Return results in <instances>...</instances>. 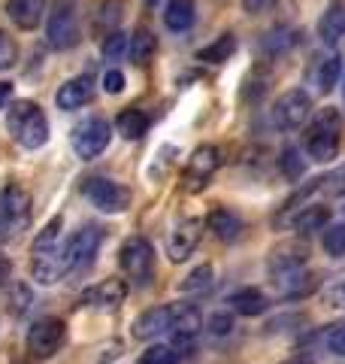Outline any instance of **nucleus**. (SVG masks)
<instances>
[{
	"instance_id": "nucleus-1",
	"label": "nucleus",
	"mask_w": 345,
	"mask_h": 364,
	"mask_svg": "<svg viewBox=\"0 0 345 364\" xmlns=\"http://www.w3.org/2000/svg\"><path fill=\"white\" fill-rule=\"evenodd\" d=\"M6 128L13 134V140L18 146H25V149H40L49 140V119H45V112L33 100H16L9 107Z\"/></svg>"
},
{
	"instance_id": "nucleus-2",
	"label": "nucleus",
	"mask_w": 345,
	"mask_h": 364,
	"mask_svg": "<svg viewBox=\"0 0 345 364\" xmlns=\"http://www.w3.org/2000/svg\"><path fill=\"white\" fill-rule=\"evenodd\" d=\"M339 136H342V119L336 109H321L309 124V131L303 134L306 152L312 161H330L339 152Z\"/></svg>"
},
{
	"instance_id": "nucleus-3",
	"label": "nucleus",
	"mask_w": 345,
	"mask_h": 364,
	"mask_svg": "<svg viewBox=\"0 0 345 364\" xmlns=\"http://www.w3.org/2000/svg\"><path fill=\"white\" fill-rule=\"evenodd\" d=\"M31 222V195L16 182H9L0 191V237L18 234Z\"/></svg>"
},
{
	"instance_id": "nucleus-4",
	"label": "nucleus",
	"mask_w": 345,
	"mask_h": 364,
	"mask_svg": "<svg viewBox=\"0 0 345 364\" xmlns=\"http://www.w3.org/2000/svg\"><path fill=\"white\" fill-rule=\"evenodd\" d=\"M45 40H49L52 49L67 52L79 46L82 40V28H79V16L73 4H58L49 13V25H45Z\"/></svg>"
},
{
	"instance_id": "nucleus-5",
	"label": "nucleus",
	"mask_w": 345,
	"mask_h": 364,
	"mask_svg": "<svg viewBox=\"0 0 345 364\" xmlns=\"http://www.w3.org/2000/svg\"><path fill=\"white\" fill-rule=\"evenodd\" d=\"M82 195L94 203L100 213H124L131 207V188L106 176H91L82 182Z\"/></svg>"
},
{
	"instance_id": "nucleus-6",
	"label": "nucleus",
	"mask_w": 345,
	"mask_h": 364,
	"mask_svg": "<svg viewBox=\"0 0 345 364\" xmlns=\"http://www.w3.org/2000/svg\"><path fill=\"white\" fill-rule=\"evenodd\" d=\"M100 228L97 225H85L82 231H76L70 240H67V246H61V264H64V273H76L91 264V258L97 255L100 249Z\"/></svg>"
},
{
	"instance_id": "nucleus-7",
	"label": "nucleus",
	"mask_w": 345,
	"mask_h": 364,
	"mask_svg": "<svg viewBox=\"0 0 345 364\" xmlns=\"http://www.w3.org/2000/svg\"><path fill=\"white\" fill-rule=\"evenodd\" d=\"M312 116V97L300 88H291L273 104V124L282 131H297L303 128L306 119Z\"/></svg>"
},
{
	"instance_id": "nucleus-8",
	"label": "nucleus",
	"mask_w": 345,
	"mask_h": 364,
	"mask_svg": "<svg viewBox=\"0 0 345 364\" xmlns=\"http://www.w3.org/2000/svg\"><path fill=\"white\" fill-rule=\"evenodd\" d=\"M109 140H112V124L106 119H88L73 128V152L82 161L97 158L109 146Z\"/></svg>"
},
{
	"instance_id": "nucleus-9",
	"label": "nucleus",
	"mask_w": 345,
	"mask_h": 364,
	"mask_svg": "<svg viewBox=\"0 0 345 364\" xmlns=\"http://www.w3.org/2000/svg\"><path fill=\"white\" fill-rule=\"evenodd\" d=\"M221 167V152L218 146H197L191 152L188 164H185V173H182V186L188 191H203L209 186V179L215 176V170Z\"/></svg>"
},
{
	"instance_id": "nucleus-10",
	"label": "nucleus",
	"mask_w": 345,
	"mask_h": 364,
	"mask_svg": "<svg viewBox=\"0 0 345 364\" xmlns=\"http://www.w3.org/2000/svg\"><path fill=\"white\" fill-rule=\"evenodd\" d=\"M119 261H121V270L128 273L131 279L148 282L152 279V267H155V249L146 237H131V240H124Z\"/></svg>"
},
{
	"instance_id": "nucleus-11",
	"label": "nucleus",
	"mask_w": 345,
	"mask_h": 364,
	"mask_svg": "<svg viewBox=\"0 0 345 364\" xmlns=\"http://www.w3.org/2000/svg\"><path fill=\"white\" fill-rule=\"evenodd\" d=\"M64 322L55 316H45L40 322L31 325L28 331V352L33 358H52L64 343Z\"/></svg>"
},
{
	"instance_id": "nucleus-12",
	"label": "nucleus",
	"mask_w": 345,
	"mask_h": 364,
	"mask_svg": "<svg viewBox=\"0 0 345 364\" xmlns=\"http://www.w3.org/2000/svg\"><path fill=\"white\" fill-rule=\"evenodd\" d=\"M203 219H185V222H179L176 228L170 231V240H167V255L172 264H182L194 249H197L200 243V237H203Z\"/></svg>"
},
{
	"instance_id": "nucleus-13",
	"label": "nucleus",
	"mask_w": 345,
	"mask_h": 364,
	"mask_svg": "<svg viewBox=\"0 0 345 364\" xmlns=\"http://www.w3.org/2000/svg\"><path fill=\"white\" fill-rule=\"evenodd\" d=\"M91 97H94V79L91 76H76V79H67V82L58 88L55 104H58V109L73 112V109H82Z\"/></svg>"
},
{
	"instance_id": "nucleus-14",
	"label": "nucleus",
	"mask_w": 345,
	"mask_h": 364,
	"mask_svg": "<svg viewBox=\"0 0 345 364\" xmlns=\"http://www.w3.org/2000/svg\"><path fill=\"white\" fill-rule=\"evenodd\" d=\"M124 298H128V286L121 279H103L82 294V304L100 306V310H115V306L124 304Z\"/></svg>"
},
{
	"instance_id": "nucleus-15",
	"label": "nucleus",
	"mask_w": 345,
	"mask_h": 364,
	"mask_svg": "<svg viewBox=\"0 0 345 364\" xmlns=\"http://www.w3.org/2000/svg\"><path fill=\"white\" fill-rule=\"evenodd\" d=\"M203 328V316L194 304H172L170 306V331L176 340H191Z\"/></svg>"
},
{
	"instance_id": "nucleus-16",
	"label": "nucleus",
	"mask_w": 345,
	"mask_h": 364,
	"mask_svg": "<svg viewBox=\"0 0 345 364\" xmlns=\"http://www.w3.org/2000/svg\"><path fill=\"white\" fill-rule=\"evenodd\" d=\"M6 16L16 28L33 31L45 16V0H6Z\"/></svg>"
},
{
	"instance_id": "nucleus-17",
	"label": "nucleus",
	"mask_w": 345,
	"mask_h": 364,
	"mask_svg": "<svg viewBox=\"0 0 345 364\" xmlns=\"http://www.w3.org/2000/svg\"><path fill=\"white\" fill-rule=\"evenodd\" d=\"M164 331H170V306H152V310L136 316V322H133L136 340H152Z\"/></svg>"
},
{
	"instance_id": "nucleus-18",
	"label": "nucleus",
	"mask_w": 345,
	"mask_h": 364,
	"mask_svg": "<svg viewBox=\"0 0 345 364\" xmlns=\"http://www.w3.org/2000/svg\"><path fill=\"white\" fill-rule=\"evenodd\" d=\"M303 264H306V249L291 243V246H282L273 252L270 273L273 277H282V273H291V270H303Z\"/></svg>"
},
{
	"instance_id": "nucleus-19",
	"label": "nucleus",
	"mask_w": 345,
	"mask_h": 364,
	"mask_svg": "<svg viewBox=\"0 0 345 364\" xmlns=\"http://www.w3.org/2000/svg\"><path fill=\"white\" fill-rule=\"evenodd\" d=\"M194 18H197V6H194V0H170L167 9H164V25L170 31H188L194 25Z\"/></svg>"
},
{
	"instance_id": "nucleus-20",
	"label": "nucleus",
	"mask_w": 345,
	"mask_h": 364,
	"mask_svg": "<svg viewBox=\"0 0 345 364\" xmlns=\"http://www.w3.org/2000/svg\"><path fill=\"white\" fill-rule=\"evenodd\" d=\"M148 116L143 109H136V107H128V109H121L119 112V119H115V128H119V134L124 136V140H140V136L148 134Z\"/></svg>"
},
{
	"instance_id": "nucleus-21",
	"label": "nucleus",
	"mask_w": 345,
	"mask_h": 364,
	"mask_svg": "<svg viewBox=\"0 0 345 364\" xmlns=\"http://www.w3.org/2000/svg\"><path fill=\"white\" fill-rule=\"evenodd\" d=\"M209 231L218 237V240L234 243V240H239V234H243V222H239V215H234L230 210H212L209 213Z\"/></svg>"
},
{
	"instance_id": "nucleus-22",
	"label": "nucleus",
	"mask_w": 345,
	"mask_h": 364,
	"mask_svg": "<svg viewBox=\"0 0 345 364\" xmlns=\"http://www.w3.org/2000/svg\"><path fill=\"white\" fill-rule=\"evenodd\" d=\"M230 304H234V313H239V316H261L270 306L267 294L258 291V289H239V291H234V294H230Z\"/></svg>"
},
{
	"instance_id": "nucleus-23",
	"label": "nucleus",
	"mask_w": 345,
	"mask_h": 364,
	"mask_svg": "<svg viewBox=\"0 0 345 364\" xmlns=\"http://www.w3.org/2000/svg\"><path fill=\"white\" fill-rule=\"evenodd\" d=\"M327 222H330V207H318V203H309V207L294 219V231L303 234V237H309V234L321 231V228H324Z\"/></svg>"
},
{
	"instance_id": "nucleus-24",
	"label": "nucleus",
	"mask_w": 345,
	"mask_h": 364,
	"mask_svg": "<svg viewBox=\"0 0 345 364\" xmlns=\"http://www.w3.org/2000/svg\"><path fill=\"white\" fill-rule=\"evenodd\" d=\"M124 16V4L121 0H100L97 4V13H94V31L100 33H115V28H119V21Z\"/></svg>"
},
{
	"instance_id": "nucleus-25",
	"label": "nucleus",
	"mask_w": 345,
	"mask_h": 364,
	"mask_svg": "<svg viewBox=\"0 0 345 364\" xmlns=\"http://www.w3.org/2000/svg\"><path fill=\"white\" fill-rule=\"evenodd\" d=\"M318 33L324 43H339L345 37V6H330L318 21Z\"/></svg>"
},
{
	"instance_id": "nucleus-26",
	"label": "nucleus",
	"mask_w": 345,
	"mask_h": 364,
	"mask_svg": "<svg viewBox=\"0 0 345 364\" xmlns=\"http://www.w3.org/2000/svg\"><path fill=\"white\" fill-rule=\"evenodd\" d=\"M61 228H64V219L61 215H55L52 222L43 225V231L37 234V240H33V255H52L58 252V240H61Z\"/></svg>"
},
{
	"instance_id": "nucleus-27",
	"label": "nucleus",
	"mask_w": 345,
	"mask_h": 364,
	"mask_svg": "<svg viewBox=\"0 0 345 364\" xmlns=\"http://www.w3.org/2000/svg\"><path fill=\"white\" fill-rule=\"evenodd\" d=\"M155 52H158L155 33L148 28H136V33L131 37V58H133V64H148L155 58Z\"/></svg>"
},
{
	"instance_id": "nucleus-28",
	"label": "nucleus",
	"mask_w": 345,
	"mask_h": 364,
	"mask_svg": "<svg viewBox=\"0 0 345 364\" xmlns=\"http://www.w3.org/2000/svg\"><path fill=\"white\" fill-rule=\"evenodd\" d=\"M234 49H236V33H221L215 43H209L206 49H200L197 58L209 61V64H221V61H227L230 55H234Z\"/></svg>"
},
{
	"instance_id": "nucleus-29",
	"label": "nucleus",
	"mask_w": 345,
	"mask_h": 364,
	"mask_svg": "<svg viewBox=\"0 0 345 364\" xmlns=\"http://www.w3.org/2000/svg\"><path fill=\"white\" fill-rule=\"evenodd\" d=\"M339 73H342V58L339 55H330V58H324L318 64V73H315V85H318V91H327L339 82Z\"/></svg>"
},
{
	"instance_id": "nucleus-30",
	"label": "nucleus",
	"mask_w": 345,
	"mask_h": 364,
	"mask_svg": "<svg viewBox=\"0 0 345 364\" xmlns=\"http://www.w3.org/2000/svg\"><path fill=\"white\" fill-rule=\"evenodd\" d=\"M279 170L291 182H297L303 176V170H306V158H300V152H297L294 146H288V149L282 152V158H279Z\"/></svg>"
},
{
	"instance_id": "nucleus-31",
	"label": "nucleus",
	"mask_w": 345,
	"mask_h": 364,
	"mask_svg": "<svg viewBox=\"0 0 345 364\" xmlns=\"http://www.w3.org/2000/svg\"><path fill=\"white\" fill-rule=\"evenodd\" d=\"M179 358H182V352L176 346H152L143 352L140 364H179Z\"/></svg>"
},
{
	"instance_id": "nucleus-32",
	"label": "nucleus",
	"mask_w": 345,
	"mask_h": 364,
	"mask_svg": "<svg viewBox=\"0 0 345 364\" xmlns=\"http://www.w3.org/2000/svg\"><path fill=\"white\" fill-rule=\"evenodd\" d=\"M212 286V267L209 264H200L188 273V279L182 282V291H206Z\"/></svg>"
},
{
	"instance_id": "nucleus-33",
	"label": "nucleus",
	"mask_w": 345,
	"mask_h": 364,
	"mask_svg": "<svg viewBox=\"0 0 345 364\" xmlns=\"http://www.w3.org/2000/svg\"><path fill=\"white\" fill-rule=\"evenodd\" d=\"M324 249L327 255L342 258L345 255V225H330L324 231Z\"/></svg>"
},
{
	"instance_id": "nucleus-34",
	"label": "nucleus",
	"mask_w": 345,
	"mask_h": 364,
	"mask_svg": "<svg viewBox=\"0 0 345 364\" xmlns=\"http://www.w3.org/2000/svg\"><path fill=\"white\" fill-rule=\"evenodd\" d=\"M124 49H128V37H124L121 31H115V33H109V37L103 40V58L106 61H119L124 55Z\"/></svg>"
},
{
	"instance_id": "nucleus-35",
	"label": "nucleus",
	"mask_w": 345,
	"mask_h": 364,
	"mask_svg": "<svg viewBox=\"0 0 345 364\" xmlns=\"http://www.w3.org/2000/svg\"><path fill=\"white\" fill-rule=\"evenodd\" d=\"M318 182H321V191H327L330 198H345V164L333 170L330 176L318 179Z\"/></svg>"
},
{
	"instance_id": "nucleus-36",
	"label": "nucleus",
	"mask_w": 345,
	"mask_h": 364,
	"mask_svg": "<svg viewBox=\"0 0 345 364\" xmlns=\"http://www.w3.org/2000/svg\"><path fill=\"white\" fill-rule=\"evenodd\" d=\"M18 58V46L6 31H0V70H9Z\"/></svg>"
},
{
	"instance_id": "nucleus-37",
	"label": "nucleus",
	"mask_w": 345,
	"mask_h": 364,
	"mask_svg": "<svg viewBox=\"0 0 345 364\" xmlns=\"http://www.w3.org/2000/svg\"><path fill=\"white\" fill-rule=\"evenodd\" d=\"M28 306H31V291H28V286H16L13 294H9V313L21 316V313H28Z\"/></svg>"
},
{
	"instance_id": "nucleus-38",
	"label": "nucleus",
	"mask_w": 345,
	"mask_h": 364,
	"mask_svg": "<svg viewBox=\"0 0 345 364\" xmlns=\"http://www.w3.org/2000/svg\"><path fill=\"white\" fill-rule=\"evenodd\" d=\"M327 346H330V352H336V355H345V322L330 325V331H327Z\"/></svg>"
},
{
	"instance_id": "nucleus-39",
	"label": "nucleus",
	"mask_w": 345,
	"mask_h": 364,
	"mask_svg": "<svg viewBox=\"0 0 345 364\" xmlns=\"http://www.w3.org/2000/svg\"><path fill=\"white\" fill-rule=\"evenodd\" d=\"M103 88L109 91V95H121L124 91V73L121 70H106V76H103Z\"/></svg>"
},
{
	"instance_id": "nucleus-40",
	"label": "nucleus",
	"mask_w": 345,
	"mask_h": 364,
	"mask_svg": "<svg viewBox=\"0 0 345 364\" xmlns=\"http://www.w3.org/2000/svg\"><path fill=\"white\" fill-rule=\"evenodd\" d=\"M230 328H234V316H230V313H215V316H209V331H212V334H227Z\"/></svg>"
},
{
	"instance_id": "nucleus-41",
	"label": "nucleus",
	"mask_w": 345,
	"mask_h": 364,
	"mask_svg": "<svg viewBox=\"0 0 345 364\" xmlns=\"http://www.w3.org/2000/svg\"><path fill=\"white\" fill-rule=\"evenodd\" d=\"M327 304H330V306H339V310H345V279L333 282V286L327 289Z\"/></svg>"
},
{
	"instance_id": "nucleus-42",
	"label": "nucleus",
	"mask_w": 345,
	"mask_h": 364,
	"mask_svg": "<svg viewBox=\"0 0 345 364\" xmlns=\"http://www.w3.org/2000/svg\"><path fill=\"white\" fill-rule=\"evenodd\" d=\"M279 0H243V6H246V13L251 16H258V13H267V9H273Z\"/></svg>"
},
{
	"instance_id": "nucleus-43",
	"label": "nucleus",
	"mask_w": 345,
	"mask_h": 364,
	"mask_svg": "<svg viewBox=\"0 0 345 364\" xmlns=\"http://www.w3.org/2000/svg\"><path fill=\"white\" fill-rule=\"evenodd\" d=\"M9 279H13V261L6 255H0V289H4Z\"/></svg>"
},
{
	"instance_id": "nucleus-44",
	"label": "nucleus",
	"mask_w": 345,
	"mask_h": 364,
	"mask_svg": "<svg viewBox=\"0 0 345 364\" xmlns=\"http://www.w3.org/2000/svg\"><path fill=\"white\" fill-rule=\"evenodd\" d=\"M9 97H13V85H9V82H0V109L9 104Z\"/></svg>"
},
{
	"instance_id": "nucleus-45",
	"label": "nucleus",
	"mask_w": 345,
	"mask_h": 364,
	"mask_svg": "<svg viewBox=\"0 0 345 364\" xmlns=\"http://www.w3.org/2000/svg\"><path fill=\"white\" fill-rule=\"evenodd\" d=\"M285 364H309V361H303V358H291V361H285Z\"/></svg>"
},
{
	"instance_id": "nucleus-46",
	"label": "nucleus",
	"mask_w": 345,
	"mask_h": 364,
	"mask_svg": "<svg viewBox=\"0 0 345 364\" xmlns=\"http://www.w3.org/2000/svg\"><path fill=\"white\" fill-rule=\"evenodd\" d=\"M155 4H158V0H148V6H155Z\"/></svg>"
}]
</instances>
